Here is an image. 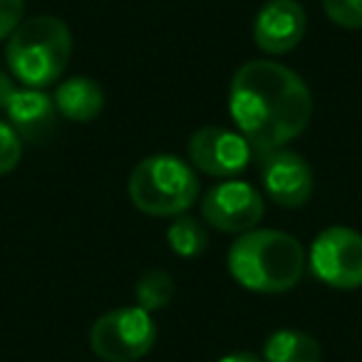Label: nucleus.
<instances>
[{
	"mask_svg": "<svg viewBox=\"0 0 362 362\" xmlns=\"http://www.w3.org/2000/svg\"><path fill=\"white\" fill-rule=\"evenodd\" d=\"M228 112L258 151L281 149L310 124L313 97L298 72L273 60H251L228 87Z\"/></svg>",
	"mask_w": 362,
	"mask_h": 362,
	"instance_id": "obj_1",
	"label": "nucleus"
},
{
	"mask_svg": "<svg viewBox=\"0 0 362 362\" xmlns=\"http://www.w3.org/2000/svg\"><path fill=\"white\" fill-rule=\"evenodd\" d=\"M305 271L300 241L276 228L246 231L228 248V273L253 293H286L298 286Z\"/></svg>",
	"mask_w": 362,
	"mask_h": 362,
	"instance_id": "obj_2",
	"label": "nucleus"
},
{
	"mask_svg": "<svg viewBox=\"0 0 362 362\" xmlns=\"http://www.w3.org/2000/svg\"><path fill=\"white\" fill-rule=\"evenodd\" d=\"M72 55V33L55 16H35L13 30L6 60L13 77L33 90L57 82Z\"/></svg>",
	"mask_w": 362,
	"mask_h": 362,
	"instance_id": "obj_3",
	"label": "nucleus"
},
{
	"mask_svg": "<svg viewBox=\"0 0 362 362\" xmlns=\"http://www.w3.org/2000/svg\"><path fill=\"white\" fill-rule=\"evenodd\" d=\"M127 192L141 214L174 218L199 199L197 171L174 154H151L132 169Z\"/></svg>",
	"mask_w": 362,
	"mask_h": 362,
	"instance_id": "obj_4",
	"label": "nucleus"
},
{
	"mask_svg": "<svg viewBox=\"0 0 362 362\" xmlns=\"http://www.w3.org/2000/svg\"><path fill=\"white\" fill-rule=\"evenodd\" d=\"M156 335L154 317L144 308H115L95 320L90 347L105 362H136L151 352Z\"/></svg>",
	"mask_w": 362,
	"mask_h": 362,
	"instance_id": "obj_5",
	"label": "nucleus"
},
{
	"mask_svg": "<svg viewBox=\"0 0 362 362\" xmlns=\"http://www.w3.org/2000/svg\"><path fill=\"white\" fill-rule=\"evenodd\" d=\"M310 268L317 281L337 291L362 286V233L347 226H330L310 246Z\"/></svg>",
	"mask_w": 362,
	"mask_h": 362,
	"instance_id": "obj_6",
	"label": "nucleus"
},
{
	"mask_svg": "<svg viewBox=\"0 0 362 362\" xmlns=\"http://www.w3.org/2000/svg\"><path fill=\"white\" fill-rule=\"evenodd\" d=\"M266 204L253 184L226 179L206 189L202 199V216L209 226L223 233H246L258 226Z\"/></svg>",
	"mask_w": 362,
	"mask_h": 362,
	"instance_id": "obj_7",
	"label": "nucleus"
},
{
	"mask_svg": "<svg viewBox=\"0 0 362 362\" xmlns=\"http://www.w3.org/2000/svg\"><path fill=\"white\" fill-rule=\"evenodd\" d=\"M251 144L226 127H202L189 139V159L199 171L216 179H233L251 161Z\"/></svg>",
	"mask_w": 362,
	"mask_h": 362,
	"instance_id": "obj_8",
	"label": "nucleus"
},
{
	"mask_svg": "<svg viewBox=\"0 0 362 362\" xmlns=\"http://www.w3.org/2000/svg\"><path fill=\"white\" fill-rule=\"evenodd\" d=\"M261 181L266 197L278 206L298 209L313 197V169L300 154L291 149L261 151Z\"/></svg>",
	"mask_w": 362,
	"mask_h": 362,
	"instance_id": "obj_9",
	"label": "nucleus"
},
{
	"mask_svg": "<svg viewBox=\"0 0 362 362\" xmlns=\"http://www.w3.org/2000/svg\"><path fill=\"white\" fill-rule=\"evenodd\" d=\"M308 16L298 0H268L256 13L253 40L266 55H286L305 37Z\"/></svg>",
	"mask_w": 362,
	"mask_h": 362,
	"instance_id": "obj_10",
	"label": "nucleus"
},
{
	"mask_svg": "<svg viewBox=\"0 0 362 362\" xmlns=\"http://www.w3.org/2000/svg\"><path fill=\"white\" fill-rule=\"evenodd\" d=\"M8 124L18 132L23 141L30 144H45L52 136L57 124V107L50 95L33 87H23L13 95V100L6 107Z\"/></svg>",
	"mask_w": 362,
	"mask_h": 362,
	"instance_id": "obj_11",
	"label": "nucleus"
},
{
	"mask_svg": "<svg viewBox=\"0 0 362 362\" xmlns=\"http://www.w3.org/2000/svg\"><path fill=\"white\" fill-rule=\"evenodd\" d=\"M52 100L70 122H92L105 110V90L92 77H70L57 87Z\"/></svg>",
	"mask_w": 362,
	"mask_h": 362,
	"instance_id": "obj_12",
	"label": "nucleus"
},
{
	"mask_svg": "<svg viewBox=\"0 0 362 362\" xmlns=\"http://www.w3.org/2000/svg\"><path fill=\"white\" fill-rule=\"evenodd\" d=\"M263 362H322V347L310 332L286 327L268 335Z\"/></svg>",
	"mask_w": 362,
	"mask_h": 362,
	"instance_id": "obj_13",
	"label": "nucleus"
},
{
	"mask_svg": "<svg viewBox=\"0 0 362 362\" xmlns=\"http://www.w3.org/2000/svg\"><path fill=\"white\" fill-rule=\"evenodd\" d=\"M166 241L176 256L197 258L209 248V231L199 218L181 214V216H174V221L166 228Z\"/></svg>",
	"mask_w": 362,
	"mask_h": 362,
	"instance_id": "obj_14",
	"label": "nucleus"
},
{
	"mask_svg": "<svg viewBox=\"0 0 362 362\" xmlns=\"http://www.w3.org/2000/svg\"><path fill=\"white\" fill-rule=\"evenodd\" d=\"M174 296H176L174 278L166 271H161V268H151V271L141 273V278L136 281V288H134L136 305L144 308L146 313L166 308L174 300Z\"/></svg>",
	"mask_w": 362,
	"mask_h": 362,
	"instance_id": "obj_15",
	"label": "nucleus"
},
{
	"mask_svg": "<svg viewBox=\"0 0 362 362\" xmlns=\"http://www.w3.org/2000/svg\"><path fill=\"white\" fill-rule=\"evenodd\" d=\"M325 16L345 30L362 28V0H322Z\"/></svg>",
	"mask_w": 362,
	"mask_h": 362,
	"instance_id": "obj_16",
	"label": "nucleus"
},
{
	"mask_svg": "<svg viewBox=\"0 0 362 362\" xmlns=\"http://www.w3.org/2000/svg\"><path fill=\"white\" fill-rule=\"evenodd\" d=\"M23 156V139L8 122L0 119V176L11 174Z\"/></svg>",
	"mask_w": 362,
	"mask_h": 362,
	"instance_id": "obj_17",
	"label": "nucleus"
},
{
	"mask_svg": "<svg viewBox=\"0 0 362 362\" xmlns=\"http://www.w3.org/2000/svg\"><path fill=\"white\" fill-rule=\"evenodd\" d=\"M25 0H0V40L11 37L13 30L23 23Z\"/></svg>",
	"mask_w": 362,
	"mask_h": 362,
	"instance_id": "obj_18",
	"label": "nucleus"
},
{
	"mask_svg": "<svg viewBox=\"0 0 362 362\" xmlns=\"http://www.w3.org/2000/svg\"><path fill=\"white\" fill-rule=\"evenodd\" d=\"M16 92H18L16 82H13L8 75H3V72H0V110H6L8 102L13 100V95H16Z\"/></svg>",
	"mask_w": 362,
	"mask_h": 362,
	"instance_id": "obj_19",
	"label": "nucleus"
},
{
	"mask_svg": "<svg viewBox=\"0 0 362 362\" xmlns=\"http://www.w3.org/2000/svg\"><path fill=\"white\" fill-rule=\"evenodd\" d=\"M218 362H263L258 355H253V352H231V355L221 357Z\"/></svg>",
	"mask_w": 362,
	"mask_h": 362,
	"instance_id": "obj_20",
	"label": "nucleus"
}]
</instances>
